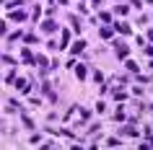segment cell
<instances>
[{
    "mask_svg": "<svg viewBox=\"0 0 153 150\" xmlns=\"http://www.w3.org/2000/svg\"><path fill=\"white\" fill-rule=\"evenodd\" d=\"M117 57H127V47H122V44H120V47H117Z\"/></svg>",
    "mask_w": 153,
    "mask_h": 150,
    "instance_id": "cell-1",
    "label": "cell"
}]
</instances>
